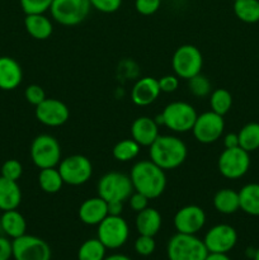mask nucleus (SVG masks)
<instances>
[{
	"instance_id": "37998d69",
	"label": "nucleus",
	"mask_w": 259,
	"mask_h": 260,
	"mask_svg": "<svg viewBox=\"0 0 259 260\" xmlns=\"http://www.w3.org/2000/svg\"><path fill=\"white\" fill-rule=\"evenodd\" d=\"M223 146L225 149H234L239 147V137L238 134H228L223 137Z\"/></svg>"
},
{
	"instance_id": "5701e85b",
	"label": "nucleus",
	"mask_w": 259,
	"mask_h": 260,
	"mask_svg": "<svg viewBox=\"0 0 259 260\" xmlns=\"http://www.w3.org/2000/svg\"><path fill=\"white\" fill-rule=\"evenodd\" d=\"M24 27L28 35L38 41H45L53 32L52 22L45 14H27L24 18Z\"/></svg>"
},
{
	"instance_id": "de8ad7c7",
	"label": "nucleus",
	"mask_w": 259,
	"mask_h": 260,
	"mask_svg": "<svg viewBox=\"0 0 259 260\" xmlns=\"http://www.w3.org/2000/svg\"><path fill=\"white\" fill-rule=\"evenodd\" d=\"M253 258H254V260H259V248L255 250V253H254Z\"/></svg>"
},
{
	"instance_id": "72a5a7b5",
	"label": "nucleus",
	"mask_w": 259,
	"mask_h": 260,
	"mask_svg": "<svg viewBox=\"0 0 259 260\" xmlns=\"http://www.w3.org/2000/svg\"><path fill=\"white\" fill-rule=\"evenodd\" d=\"M53 0H19V4L24 14H45L50 10Z\"/></svg>"
},
{
	"instance_id": "c85d7f7f",
	"label": "nucleus",
	"mask_w": 259,
	"mask_h": 260,
	"mask_svg": "<svg viewBox=\"0 0 259 260\" xmlns=\"http://www.w3.org/2000/svg\"><path fill=\"white\" fill-rule=\"evenodd\" d=\"M239 146L245 151L251 152L259 149V123L251 122L245 124L243 128L239 131Z\"/></svg>"
},
{
	"instance_id": "393cba45",
	"label": "nucleus",
	"mask_w": 259,
	"mask_h": 260,
	"mask_svg": "<svg viewBox=\"0 0 259 260\" xmlns=\"http://www.w3.org/2000/svg\"><path fill=\"white\" fill-rule=\"evenodd\" d=\"M213 207L222 215H233L240 210L239 192L231 188H222L213 196Z\"/></svg>"
},
{
	"instance_id": "79ce46f5",
	"label": "nucleus",
	"mask_w": 259,
	"mask_h": 260,
	"mask_svg": "<svg viewBox=\"0 0 259 260\" xmlns=\"http://www.w3.org/2000/svg\"><path fill=\"white\" fill-rule=\"evenodd\" d=\"M13 258L12 241L0 236V260H9Z\"/></svg>"
},
{
	"instance_id": "423d86ee",
	"label": "nucleus",
	"mask_w": 259,
	"mask_h": 260,
	"mask_svg": "<svg viewBox=\"0 0 259 260\" xmlns=\"http://www.w3.org/2000/svg\"><path fill=\"white\" fill-rule=\"evenodd\" d=\"M91 9L89 0H53L50 13L53 20L65 27L80 24Z\"/></svg>"
},
{
	"instance_id": "f8f14e48",
	"label": "nucleus",
	"mask_w": 259,
	"mask_h": 260,
	"mask_svg": "<svg viewBox=\"0 0 259 260\" xmlns=\"http://www.w3.org/2000/svg\"><path fill=\"white\" fill-rule=\"evenodd\" d=\"M223 129H225L223 116L208 111L198 114L192 127V134L198 142L208 145L217 141L222 136Z\"/></svg>"
},
{
	"instance_id": "9d476101",
	"label": "nucleus",
	"mask_w": 259,
	"mask_h": 260,
	"mask_svg": "<svg viewBox=\"0 0 259 260\" xmlns=\"http://www.w3.org/2000/svg\"><path fill=\"white\" fill-rule=\"evenodd\" d=\"M98 239L107 249H118L126 244L130 236V228L122 216L108 215L98 225Z\"/></svg>"
},
{
	"instance_id": "c03bdc74",
	"label": "nucleus",
	"mask_w": 259,
	"mask_h": 260,
	"mask_svg": "<svg viewBox=\"0 0 259 260\" xmlns=\"http://www.w3.org/2000/svg\"><path fill=\"white\" fill-rule=\"evenodd\" d=\"M107 208H108V215L121 216L123 211V202H109L107 203Z\"/></svg>"
},
{
	"instance_id": "6ab92c4d",
	"label": "nucleus",
	"mask_w": 259,
	"mask_h": 260,
	"mask_svg": "<svg viewBox=\"0 0 259 260\" xmlns=\"http://www.w3.org/2000/svg\"><path fill=\"white\" fill-rule=\"evenodd\" d=\"M159 135V124L154 118L141 116L132 122L131 139H134L140 146L149 147Z\"/></svg>"
},
{
	"instance_id": "f704fd0d",
	"label": "nucleus",
	"mask_w": 259,
	"mask_h": 260,
	"mask_svg": "<svg viewBox=\"0 0 259 260\" xmlns=\"http://www.w3.org/2000/svg\"><path fill=\"white\" fill-rule=\"evenodd\" d=\"M23 174V167L18 160L9 159L3 164L2 167V177L7 178L9 180L18 182Z\"/></svg>"
},
{
	"instance_id": "9b49d317",
	"label": "nucleus",
	"mask_w": 259,
	"mask_h": 260,
	"mask_svg": "<svg viewBox=\"0 0 259 260\" xmlns=\"http://www.w3.org/2000/svg\"><path fill=\"white\" fill-rule=\"evenodd\" d=\"M217 168L220 174L226 179H240L250 168L249 152L240 146L225 149L218 156Z\"/></svg>"
},
{
	"instance_id": "dca6fc26",
	"label": "nucleus",
	"mask_w": 259,
	"mask_h": 260,
	"mask_svg": "<svg viewBox=\"0 0 259 260\" xmlns=\"http://www.w3.org/2000/svg\"><path fill=\"white\" fill-rule=\"evenodd\" d=\"M206 223V213L202 207L188 205L179 208L174 215V228L177 233L196 235Z\"/></svg>"
},
{
	"instance_id": "cd10ccee",
	"label": "nucleus",
	"mask_w": 259,
	"mask_h": 260,
	"mask_svg": "<svg viewBox=\"0 0 259 260\" xmlns=\"http://www.w3.org/2000/svg\"><path fill=\"white\" fill-rule=\"evenodd\" d=\"M234 13L244 23L253 24L259 22V0H235Z\"/></svg>"
},
{
	"instance_id": "ddd939ff",
	"label": "nucleus",
	"mask_w": 259,
	"mask_h": 260,
	"mask_svg": "<svg viewBox=\"0 0 259 260\" xmlns=\"http://www.w3.org/2000/svg\"><path fill=\"white\" fill-rule=\"evenodd\" d=\"M14 260H51V248L42 239L24 234L12 241Z\"/></svg>"
},
{
	"instance_id": "e433bc0d",
	"label": "nucleus",
	"mask_w": 259,
	"mask_h": 260,
	"mask_svg": "<svg viewBox=\"0 0 259 260\" xmlns=\"http://www.w3.org/2000/svg\"><path fill=\"white\" fill-rule=\"evenodd\" d=\"M24 96L28 103L35 107H37L38 104H41L47 98L43 88L41 85H38V84H30V85H28L24 90Z\"/></svg>"
},
{
	"instance_id": "c756f323",
	"label": "nucleus",
	"mask_w": 259,
	"mask_h": 260,
	"mask_svg": "<svg viewBox=\"0 0 259 260\" xmlns=\"http://www.w3.org/2000/svg\"><path fill=\"white\" fill-rule=\"evenodd\" d=\"M140 149L141 146L134 139H124L114 145L112 154L117 161L127 162L136 159L137 155L140 154Z\"/></svg>"
},
{
	"instance_id": "f257e3e1",
	"label": "nucleus",
	"mask_w": 259,
	"mask_h": 260,
	"mask_svg": "<svg viewBox=\"0 0 259 260\" xmlns=\"http://www.w3.org/2000/svg\"><path fill=\"white\" fill-rule=\"evenodd\" d=\"M130 179L135 192L146 196L149 200L160 197L167 188L165 170L151 160L137 161L130 172Z\"/></svg>"
},
{
	"instance_id": "a19ab883",
	"label": "nucleus",
	"mask_w": 259,
	"mask_h": 260,
	"mask_svg": "<svg viewBox=\"0 0 259 260\" xmlns=\"http://www.w3.org/2000/svg\"><path fill=\"white\" fill-rule=\"evenodd\" d=\"M149 201L150 200L146 197V196L141 194V193L139 192H135V190L128 198L130 207H131L132 211H135V212H140V211L149 207Z\"/></svg>"
},
{
	"instance_id": "ea45409f",
	"label": "nucleus",
	"mask_w": 259,
	"mask_h": 260,
	"mask_svg": "<svg viewBox=\"0 0 259 260\" xmlns=\"http://www.w3.org/2000/svg\"><path fill=\"white\" fill-rule=\"evenodd\" d=\"M157 81L163 93H173L179 86V78L177 75H164L157 79Z\"/></svg>"
},
{
	"instance_id": "412c9836",
	"label": "nucleus",
	"mask_w": 259,
	"mask_h": 260,
	"mask_svg": "<svg viewBox=\"0 0 259 260\" xmlns=\"http://www.w3.org/2000/svg\"><path fill=\"white\" fill-rule=\"evenodd\" d=\"M161 215L159 211L156 208L147 207L137 212L135 225L140 235L155 236L161 229Z\"/></svg>"
},
{
	"instance_id": "2eb2a0df",
	"label": "nucleus",
	"mask_w": 259,
	"mask_h": 260,
	"mask_svg": "<svg viewBox=\"0 0 259 260\" xmlns=\"http://www.w3.org/2000/svg\"><path fill=\"white\" fill-rule=\"evenodd\" d=\"M36 118L47 127H60L68 122L70 117L69 107L56 98H46L36 107Z\"/></svg>"
},
{
	"instance_id": "a878e982",
	"label": "nucleus",
	"mask_w": 259,
	"mask_h": 260,
	"mask_svg": "<svg viewBox=\"0 0 259 260\" xmlns=\"http://www.w3.org/2000/svg\"><path fill=\"white\" fill-rule=\"evenodd\" d=\"M240 210L246 215L259 216V184L249 183L239 190Z\"/></svg>"
},
{
	"instance_id": "49530a36",
	"label": "nucleus",
	"mask_w": 259,
	"mask_h": 260,
	"mask_svg": "<svg viewBox=\"0 0 259 260\" xmlns=\"http://www.w3.org/2000/svg\"><path fill=\"white\" fill-rule=\"evenodd\" d=\"M103 260H132V259L128 258L127 255H123V254H113V255L106 256Z\"/></svg>"
},
{
	"instance_id": "20e7f679",
	"label": "nucleus",
	"mask_w": 259,
	"mask_h": 260,
	"mask_svg": "<svg viewBox=\"0 0 259 260\" xmlns=\"http://www.w3.org/2000/svg\"><path fill=\"white\" fill-rule=\"evenodd\" d=\"M167 254L169 260H205L208 250L196 235L177 233L168 243Z\"/></svg>"
},
{
	"instance_id": "58836bf2",
	"label": "nucleus",
	"mask_w": 259,
	"mask_h": 260,
	"mask_svg": "<svg viewBox=\"0 0 259 260\" xmlns=\"http://www.w3.org/2000/svg\"><path fill=\"white\" fill-rule=\"evenodd\" d=\"M89 2L91 8L106 14L117 12L122 5V0H89Z\"/></svg>"
},
{
	"instance_id": "473e14b6",
	"label": "nucleus",
	"mask_w": 259,
	"mask_h": 260,
	"mask_svg": "<svg viewBox=\"0 0 259 260\" xmlns=\"http://www.w3.org/2000/svg\"><path fill=\"white\" fill-rule=\"evenodd\" d=\"M188 89L197 98H203L211 94V83L207 76L198 74L188 80Z\"/></svg>"
},
{
	"instance_id": "c9c22d12",
	"label": "nucleus",
	"mask_w": 259,
	"mask_h": 260,
	"mask_svg": "<svg viewBox=\"0 0 259 260\" xmlns=\"http://www.w3.org/2000/svg\"><path fill=\"white\" fill-rule=\"evenodd\" d=\"M155 248H156V244H155L154 236L140 235L139 238L136 239V241H135V251H136L139 255H151L155 251Z\"/></svg>"
},
{
	"instance_id": "7c9ffc66",
	"label": "nucleus",
	"mask_w": 259,
	"mask_h": 260,
	"mask_svg": "<svg viewBox=\"0 0 259 260\" xmlns=\"http://www.w3.org/2000/svg\"><path fill=\"white\" fill-rule=\"evenodd\" d=\"M106 250L107 248L98 238L89 239L79 248L78 260H103L106 258Z\"/></svg>"
},
{
	"instance_id": "a211bd4d",
	"label": "nucleus",
	"mask_w": 259,
	"mask_h": 260,
	"mask_svg": "<svg viewBox=\"0 0 259 260\" xmlns=\"http://www.w3.org/2000/svg\"><path fill=\"white\" fill-rule=\"evenodd\" d=\"M79 218L88 226H98L108 216L107 202L98 197H91L84 201L78 211Z\"/></svg>"
},
{
	"instance_id": "7ed1b4c3",
	"label": "nucleus",
	"mask_w": 259,
	"mask_h": 260,
	"mask_svg": "<svg viewBox=\"0 0 259 260\" xmlns=\"http://www.w3.org/2000/svg\"><path fill=\"white\" fill-rule=\"evenodd\" d=\"M197 116L195 107L187 102H172L163 109L161 114L157 116L155 121L157 124H163L173 132L185 134L192 131Z\"/></svg>"
},
{
	"instance_id": "b1692460",
	"label": "nucleus",
	"mask_w": 259,
	"mask_h": 260,
	"mask_svg": "<svg viewBox=\"0 0 259 260\" xmlns=\"http://www.w3.org/2000/svg\"><path fill=\"white\" fill-rule=\"evenodd\" d=\"M0 226L7 236L12 238L13 240L20 238L27 231V222L24 216L17 210L4 211L0 217Z\"/></svg>"
},
{
	"instance_id": "4be33fe9",
	"label": "nucleus",
	"mask_w": 259,
	"mask_h": 260,
	"mask_svg": "<svg viewBox=\"0 0 259 260\" xmlns=\"http://www.w3.org/2000/svg\"><path fill=\"white\" fill-rule=\"evenodd\" d=\"M22 202V190L18 182L0 175V211L17 210Z\"/></svg>"
},
{
	"instance_id": "39448f33",
	"label": "nucleus",
	"mask_w": 259,
	"mask_h": 260,
	"mask_svg": "<svg viewBox=\"0 0 259 260\" xmlns=\"http://www.w3.org/2000/svg\"><path fill=\"white\" fill-rule=\"evenodd\" d=\"M98 196L109 202H126L134 193L130 175L119 172H109L99 179L96 185Z\"/></svg>"
},
{
	"instance_id": "1a4fd4ad",
	"label": "nucleus",
	"mask_w": 259,
	"mask_h": 260,
	"mask_svg": "<svg viewBox=\"0 0 259 260\" xmlns=\"http://www.w3.org/2000/svg\"><path fill=\"white\" fill-rule=\"evenodd\" d=\"M58 172L63 183L73 187L83 185L93 175V165L84 155H70L58 164Z\"/></svg>"
},
{
	"instance_id": "4468645a",
	"label": "nucleus",
	"mask_w": 259,
	"mask_h": 260,
	"mask_svg": "<svg viewBox=\"0 0 259 260\" xmlns=\"http://www.w3.org/2000/svg\"><path fill=\"white\" fill-rule=\"evenodd\" d=\"M208 253L228 254L238 243V233L235 229L226 223L215 225L207 231L203 239Z\"/></svg>"
},
{
	"instance_id": "09e8293b",
	"label": "nucleus",
	"mask_w": 259,
	"mask_h": 260,
	"mask_svg": "<svg viewBox=\"0 0 259 260\" xmlns=\"http://www.w3.org/2000/svg\"><path fill=\"white\" fill-rule=\"evenodd\" d=\"M233 2H235V0H233Z\"/></svg>"
},
{
	"instance_id": "aec40b11",
	"label": "nucleus",
	"mask_w": 259,
	"mask_h": 260,
	"mask_svg": "<svg viewBox=\"0 0 259 260\" xmlns=\"http://www.w3.org/2000/svg\"><path fill=\"white\" fill-rule=\"evenodd\" d=\"M23 80V70L17 60L0 56V89L10 91L17 89Z\"/></svg>"
},
{
	"instance_id": "f03ea898",
	"label": "nucleus",
	"mask_w": 259,
	"mask_h": 260,
	"mask_svg": "<svg viewBox=\"0 0 259 260\" xmlns=\"http://www.w3.org/2000/svg\"><path fill=\"white\" fill-rule=\"evenodd\" d=\"M150 160L164 170L177 169L187 159V145L177 136L159 135L149 146Z\"/></svg>"
},
{
	"instance_id": "4c0bfd02",
	"label": "nucleus",
	"mask_w": 259,
	"mask_h": 260,
	"mask_svg": "<svg viewBox=\"0 0 259 260\" xmlns=\"http://www.w3.org/2000/svg\"><path fill=\"white\" fill-rule=\"evenodd\" d=\"M161 0H135V9L141 15H152L159 10Z\"/></svg>"
},
{
	"instance_id": "6e6552de",
	"label": "nucleus",
	"mask_w": 259,
	"mask_h": 260,
	"mask_svg": "<svg viewBox=\"0 0 259 260\" xmlns=\"http://www.w3.org/2000/svg\"><path fill=\"white\" fill-rule=\"evenodd\" d=\"M174 74L179 79L189 80L201 74L203 66V56L200 48L193 45H182L175 50L172 58Z\"/></svg>"
},
{
	"instance_id": "f3484780",
	"label": "nucleus",
	"mask_w": 259,
	"mask_h": 260,
	"mask_svg": "<svg viewBox=\"0 0 259 260\" xmlns=\"http://www.w3.org/2000/svg\"><path fill=\"white\" fill-rule=\"evenodd\" d=\"M160 86L157 79L151 78V76H145V78L139 79L132 86L131 90V101L134 104L139 107H146L154 103L159 98Z\"/></svg>"
},
{
	"instance_id": "a18cd8bd",
	"label": "nucleus",
	"mask_w": 259,
	"mask_h": 260,
	"mask_svg": "<svg viewBox=\"0 0 259 260\" xmlns=\"http://www.w3.org/2000/svg\"><path fill=\"white\" fill-rule=\"evenodd\" d=\"M205 260H231L228 256V254H221V253H208Z\"/></svg>"
},
{
	"instance_id": "bb28decb",
	"label": "nucleus",
	"mask_w": 259,
	"mask_h": 260,
	"mask_svg": "<svg viewBox=\"0 0 259 260\" xmlns=\"http://www.w3.org/2000/svg\"><path fill=\"white\" fill-rule=\"evenodd\" d=\"M38 184H40V188L45 193L55 194V193L60 192L65 183L61 178L58 169H56V168H46V169H40Z\"/></svg>"
},
{
	"instance_id": "0eeeda50",
	"label": "nucleus",
	"mask_w": 259,
	"mask_h": 260,
	"mask_svg": "<svg viewBox=\"0 0 259 260\" xmlns=\"http://www.w3.org/2000/svg\"><path fill=\"white\" fill-rule=\"evenodd\" d=\"M29 152L32 162L38 169L56 168L61 161V146L51 135L42 134L35 137Z\"/></svg>"
},
{
	"instance_id": "2f4dec72",
	"label": "nucleus",
	"mask_w": 259,
	"mask_h": 260,
	"mask_svg": "<svg viewBox=\"0 0 259 260\" xmlns=\"http://www.w3.org/2000/svg\"><path fill=\"white\" fill-rule=\"evenodd\" d=\"M211 111L220 116H225L233 106V95L228 89H215L210 95Z\"/></svg>"
}]
</instances>
